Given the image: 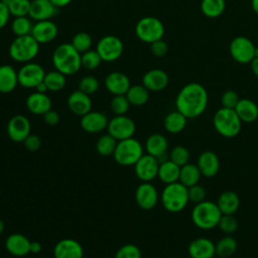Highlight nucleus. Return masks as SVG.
I'll return each instance as SVG.
<instances>
[{
  "instance_id": "nucleus-1",
  "label": "nucleus",
  "mask_w": 258,
  "mask_h": 258,
  "mask_svg": "<svg viewBox=\"0 0 258 258\" xmlns=\"http://www.w3.org/2000/svg\"><path fill=\"white\" fill-rule=\"evenodd\" d=\"M208 102L209 96L205 87L199 83H188L178 92L175 107L187 119H192L205 112Z\"/></svg>"
},
{
  "instance_id": "nucleus-2",
  "label": "nucleus",
  "mask_w": 258,
  "mask_h": 258,
  "mask_svg": "<svg viewBox=\"0 0 258 258\" xmlns=\"http://www.w3.org/2000/svg\"><path fill=\"white\" fill-rule=\"evenodd\" d=\"M52 63L64 76L75 75L82 68L81 53L71 43H61L52 52Z\"/></svg>"
},
{
  "instance_id": "nucleus-3",
  "label": "nucleus",
  "mask_w": 258,
  "mask_h": 258,
  "mask_svg": "<svg viewBox=\"0 0 258 258\" xmlns=\"http://www.w3.org/2000/svg\"><path fill=\"white\" fill-rule=\"evenodd\" d=\"M190 217L192 223L199 229L212 230L218 227L222 213L217 203L205 200L195 205Z\"/></svg>"
},
{
  "instance_id": "nucleus-4",
  "label": "nucleus",
  "mask_w": 258,
  "mask_h": 258,
  "mask_svg": "<svg viewBox=\"0 0 258 258\" xmlns=\"http://www.w3.org/2000/svg\"><path fill=\"white\" fill-rule=\"evenodd\" d=\"M215 130L223 137H236L242 129V121L234 109L220 108L213 117Z\"/></svg>"
},
{
  "instance_id": "nucleus-5",
  "label": "nucleus",
  "mask_w": 258,
  "mask_h": 258,
  "mask_svg": "<svg viewBox=\"0 0 258 258\" xmlns=\"http://www.w3.org/2000/svg\"><path fill=\"white\" fill-rule=\"evenodd\" d=\"M161 204L163 208L170 213H178L182 211L188 201L187 187L179 181L165 184L161 192Z\"/></svg>"
},
{
  "instance_id": "nucleus-6",
  "label": "nucleus",
  "mask_w": 258,
  "mask_h": 258,
  "mask_svg": "<svg viewBox=\"0 0 258 258\" xmlns=\"http://www.w3.org/2000/svg\"><path fill=\"white\" fill-rule=\"evenodd\" d=\"M39 51V43L31 36V34L16 36L10 43L8 53L9 56L17 62L26 63L31 61Z\"/></svg>"
},
{
  "instance_id": "nucleus-7",
  "label": "nucleus",
  "mask_w": 258,
  "mask_h": 258,
  "mask_svg": "<svg viewBox=\"0 0 258 258\" xmlns=\"http://www.w3.org/2000/svg\"><path fill=\"white\" fill-rule=\"evenodd\" d=\"M142 155L143 147L141 143L133 137L118 141L113 153L115 161L123 166L134 165Z\"/></svg>"
},
{
  "instance_id": "nucleus-8",
  "label": "nucleus",
  "mask_w": 258,
  "mask_h": 258,
  "mask_svg": "<svg viewBox=\"0 0 258 258\" xmlns=\"http://www.w3.org/2000/svg\"><path fill=\"white\" fill-rule=\"evenodd\" d=\"M135 33L141 41L150 44L163 37L164 26L158 18L145 16L136 23Z\"/></svg>"
},
{
  "instance_id": "nucleus-9",
  "label": "nucleus",
  "mask_w": 258,
  "mask_h": 258,
  "mask_svg": "<svg viewBox=\"0 0 258 258\" xmlns=\"http://www.w3.org/2000/svg\"><path fill=\"white\" fill-rule=\"evenodd\" d=\"M256 46L246 36H237L232 39L229 46L230 55L239 63H250L255 57Z\"/></svg>"
},
{
  "instance_id": "nucleus-10",
  "label": "nucleus",
  "mask_w": 258,
  "mask_h": 258,
  "mask_svg": "<svg viewBox=\"0 0 258 258\" xmlns=\"http://www.w3.org/2000/svg\"><path fill=\"white\" fill-rule=\"evenodd\" d=\"M45 72L43 68L36 62H26L18 70V85L26 89H35L38 84L43 82Z\"/></svg>"
},
{
  "instance_id": "nucleus-11",
  "label": "nucleus",
  "mask_w": 258,
  "mask_h": 258,
  "mask_svg": "<svg viewBox=\"0 0 258 258\" xmlns=\"http://www.w3.org/2000/svg\"><path fill=\"white\" fill-rule=\"evenodd\" d=\"M123 42L115 35H106L102 37L96 46V50L100 54L103 61L117 60L123 53Z\"/></svg>"
},
{
  "instance_id": "nucleus-12",
  "label": "nucleus",
  "mask_w": 258,
  "mask_h": 258,
  "mask_svg": "<svg viewBox=\"0 0 258 258\" xmlns=\"http://www.w3.org/2000/svg\"><path fill=\"white\" fill-rule=\"evenodd\" d=\"M135 129L134 121L126 115H116L109 121L107 126L108 134L113 136L117 141L132 137Z\"/></svg>"
},
{
  "instance_id": "nucleus-13",
  "label": "nucleus",
  "mask_w": 258,
  "mask_h": 258,
  "mask_svg": "<svg viewBox=\"0 0 258 258\" xmlns=\"http://www.w3.org/2000/svg\"><path fill=\"white\" fill-rule=\"evenodd\" d=\"M159 163L157 159L150 154H143L134 164L136 176L143 182H150L157 176Z\"/></svg>"
},
{
  "instance_id": "nucleus-14",
  "label": "nucleus",
  "mask_w": 258,
  "mask_h": 258,
  "mask_svg": "<svg viewBox=\"0 0 258 258\" xmlns=\"http://www.w3.org/2000/svg\"><path fill=\"white\" fill-rule=\"evenodd\" d=\"M30 122L28 118L23 115H15L11 117L7 123L8 137L16 143L23 142L30 134Z\"/></svg>"
},
{
  "instance_id": "nucleus-15",
  "label": "nucleus",
  "mask_w": 258,
  "mask_h": 258,
  "mask_svg": "<svg viewBox=\"0 0 258 258\" xmlns=\"http://www.w3.org/2000/svg\"><path fill=\"white\" fill-rule=\"evenodd\" d=\"M158 199L157 189L152 183L142 182L137 186L135 201L139 208L143 210H151L157 205Z\"/></svg>"
},
{
  "instance_id": "nucleus-16",
  "label": "nucleus",
  "mask_w": 258,
  "mask_h": 258,
  "mask_svg": "<svg viewBox=\"0 0 258 258\" xmlns=\"http://www.w3.org/2000/svg\"><path fill=\"white\" fill-rule=\"evenodd\" d=\"M82 245L73 238H63L53 247L54 258H83Z\"/></svg>"
},
{
  "instance_id": "nucleus-17",
  "label": "nucleus",
  "mask_w": 258,
  "mask_h": 258,
  "mask_svg": "<svg viewBox=\"0 0 258 258\" xmlns=\"http://www.w3.org/2000/svg\"><path fill=\"white\" fill-rule=\"evenodd\" d=\"M58 33L57 26L54 22L49 20L36 21L31 29V36L39 43H49L51 42Z\"/></svg>"
},
{
  "instance_id": "nucleus-18",
  "label": "nucleus",
  "mask_w": 258,
  "mask_h": 258,
  "mask_svg": "<svg viewBox=\"0 0 258 258\" xmlns=\"http://www.w3.org/2000/svg\"><path fill=\"white\" fill-rule=\"evenodd\" d=\"M108 118L104 113L98 111H90L81 117L80 125L82 129L88 133H99L107 129Z\"/></svg>"
},
{
  "instance_id": "nucleus-19",
  "label": "nucleus",
  "mask_w": 258,
  "mask_h": 258,
  "mask_svg": "<svg viewBox=\"0 0 258 258\" xmlns=\"http://www.w3.org/2000/svg\"><path fill=\"white\" fill-rule=\"evenodd\" d=\"M168 75L160 69H152L146 72L142 78V85L149 92H159L168 85Z\"/></svg>"
},
{
  "instance_id": "nucleus-20",
  "label": "nucleus",
  "mask_w": 258,
  "mask_h": 258,
  "mask_svg": "<svg viewBox=\"0 0 258 258\" xmlns=\"http://www.w3.org/2000/svg\"><path fill=\"white\" fill-rule=\"evenodd\" d=\"M190 258H213L216 255L215 244L206 237H199L192 240L187 248Z\"/></svg>"
},
{
  "instance_id": "nucleus-21",
  "label": "nucleus",
  "mask_w": 258,
  "mask_h": 258,
  "mask_svg": "<svg viewBox=\"0 0 258 258\" xmlns=\"http://www.w3.org/2000/svg\"><path fill=\"white\" fill-rule=\"evenodd\" d=\"M57 9L50 0H32L28 16L35 21L49 20L56 14Z\"/></svg>"
},
{
  "instance_id": "nucleus-22",
  "label": "nucleus",
  "mask_w": 258,
  "mask_h": 258,
  "mask_svg": "<svg viewBox=\"0 0 258 258\" xmlns=\"http://www.w3.org/2000/svg\"><path fill=\"white\" fill-rule=\"evenodd\" d=\"M30 243L24 235L14 233L6 238L5 247L9 254L16 257H23L30 253Z\"/></svg>"
},
{
  "instance_id": "nucleus-23",
  "label": "nucleus",
  "mask_w": 258,
  "mask_h": 258,
  "mask_svg": "<svg viewBox=\"0 0 258 258\" xmlns=\"http://www.w3.org/2000/svg\"><path fill=\"white\" fill-rule=\"evenodd\" d=\"M197 165L203 176L213 177L219 172L220 159L215 152L206 150L199 155Z\"/></svg>"
},
{
  "instance_id": "nucleus-24",
  "label": "nucleus",
  "mask_w": 258,
  "mask_h": 258,
  "mask_svg": "<svg viewBox=\"0 0 258 258\" xmlns=\"http://www.w3.org/2000/svg\"><path fill=\"white\" fill-rule=\"evenodd\" d=\"M129 78L121 72H112L105 79V87L112 95H125L130 88Z\"/></svg>"
},
{
  "instance_id": "nucleus-25",
  "label": "nucleus",
  "mask_w": 258,
  "mask_h": 258,
  "mask_svg": "<svg viewBox=\"0 0 258 258\" xmlns=\"http://www.w3.org/2000/svg\"><path fill=\"white\" fill-rule=\"evenodd\" d=\"M68 107L75 115L82 117L91 111L92 101L89 95L77 90L69 96Z\"/></svg>"
},
{
  "instance_id": "nucleus-26",
  "label": "nucleus",
  "mask_w": 258,
  "mask_h": 258,
  "mask_svg": "<svg viewBox=\"0 0 258 258\" xmlns=\"http://www.w3.org/2000/svg\"><path fill=\"white\" fill-rule=\"evenodd\" d=\"M51 105L50 98L43 93L34 92L26 99V107L28 111L35 115H44L51 109Z\"/></svg>"
},
{
  "instance_id": "nucleus-27",
  "label": "nucleus",
  "mask_w": 258,
  "mask_h": 258,
  "mask_svg": "<svg viewBox=\"0 0 258 258\" xmlns=\"http://www.w3.org/2000/svg\"><path fill=\"white\" fill-rule=\"evenodd\" d=\"M234 110L242 123H252L258 119V106L250 99H240Z\"/></svg>"
},
{
  "instance_id": "nucleus-28",
  "label": "nucleus",
  "mask_w": 258,
  "mask_h": 258,
  "mask_svg": "<svg viewBox=\"0 0 258 258\" xmlns=\"http://www.w3.org/2000/svg\"><path fill=\"white\" fill-rule=\"evenodd\" d=\"M18 85L17 72L10 64L0 66V93L8 94Z\"/></svg>"
},
{
  "instance_id": "nucleus-29",
  "label": "nucleus",
  "mask_w": 258,
  "mask_h": 258,
  "mask_svg": "<svg viewBox=\"0 0 258 258\" xmlns=\"http://www.w3.org/2000/svg\"><path fill=\"white\" fill-rule=\"evenodd\" d=\"M217 205L222 215H234L239 209L240 199L235 191L225 190L219 196Z\"/></svg>"
},
{
  "instance_id": "nucleus-30",
  "label": "nucleus",
  "mask_w": 258,
  "mask_h": 258,
  "mask_svg": "<svg viewBox=\"0 0 258 258\" xmlns=\"http://www.w3.org/2000/svg\"><path fill=\"white\" fill-rule=\"evenodd\" d=\"M168 143L164 135L159 133L151 134L145 141V150L147 154L154 156L155 158L167 153Z\"/></svg>"
},
{
  "instance_id": "nucleus-31",
  "label": "nucleus",
  "mask_w": 258,
  "mask_h": 258,
  "mask_svg": "<svg viewBox=\"0 0 258 258\" xmlns=\"http://www.w3.org/2000/svg\"><path fill=\"white\" fill-rule=\"evenodd\" d=\"M179 172L180 166L168 159L162 163H159L157 176L163 183L169 184L178 181Z\"/></svg>"
},
{
  "instance_id": "nucleus-32",
  "label": "nucleus",
  "mask_w": 258,
  "mask_h": 258,
  "mask_svg": "<svg viewBox=\"0 0 258 258\" xmlns=\"http://www.w3.org/2000/svg\"><path fill=\"white\" fill-rule=\"evenodd\" d=\"M187 118L179 111H172L168 113L163 121L164 129L170 134H177L181 132L186 125Z\"/></svg>"
},
{
  "instance_id": "nucleus-33",
  "label": "nucleus",
  "mask_w": 258,
  "mask_h": 258,
  "mask_svg": "<svg viewBox=\"0 0 258 258\" xmlns=\"http://www.w3.org/2000/svg\"><path fill=\"white\" fill-rule=\"evenodd\" d=\"M201 176H202V173H201L198 165L188 162V163L180 166L178 181L180 183H182L184 186L189 187L191 185L199 183Z\"/></svg>"
},
{
  "instance_id": "nucleus-34",
  "label": "nucleus",
  "mask_w": 258,
  "mask_h": 258,
  "mask_svg": "<svg viewBox=\"0 0 258 258\" xmlns=\"http://www.w3.org/2000/svg\"><path fill=\"white\" fill-rule=\"evenodd\" d=\"M237 247L238 243L236 239L231 235H226L215 244L216 255L221 258H228L235 254Z\"/></svg>"
},
{
  "instance_id": "nucleus-35",
  "label": "nucleus",
  "mask_w": 258,
  "mask_h": 258,
  "mask_svg": "<svg viewBox=\"0 0 258 258\" xmlns=\"http://www.w3.org/2000/svg\"><path fill=\"white\" fill-rule=\"evenodd\" d=\"M125 95L130 105L133 106H142L149 99V91L143 85L130 86Z\"/></svg>"
},
{
  "instance_id": "nucleus-36",
  "label": "nucleus",
  "mask_w": 258,
  "mask_h": 258,
  "mask_svg": "<svg viewBox=\"0 0 258 258\" xmlns=\"http://www.w3.org/2000/svg\"><path fill=\"white\" fill-rule=\"evenodd\" d=\"M225 9V0H202L201 2V11L209 18H217L221 16Z\"/></svg>"
},
{
  "instance_id": "nucleus-37",
  "label": "nucleus",
  "mask_w": 258,
  "mask_h": 258,
  "mask_svg": "<svg viewBox=\"0 0 258 258\" xmlns=\"http://www.w3.org/2000/svg\"><path fill=\"white\" fill-rule=\"evenodd\" d=\"M43 82L48 91L58 92L66 86V76L56 70L50 71L45 73Z\"/></svg>"
},
{
  "instance_id": "nucleus-38",
  "label": "nucleus",
  "mask_w": 258,
  "mask_h": 258,
  "mask_svg": "<svg viewBox=\"0 0 258 258\" xmlns=\"http://www.w3.org/2000/svg\"><path fill=\"white\" fill-rule=\"evenodd\" d=\"M117 142L118 141L110 134L102 135L96 143V150L102 156L113 155L117 146Z\"/></svg>"
},
{
  "instance_id": "nucleus-39",
  "label": "nucleus",
  "mask_w": 258,
  "mask_h": 258,
  "mask_svg": "<svg viewBox=\"0 0 258 258\" xmlns=\"http://www.w3.org/2000/svg\"><path fill=\"white\" fill-rule=\"evenodd\" d=\"M32 26L33 24L31 22V18L27 16L14 17L11 23V29L16 36H23V35L30 34Z\"/></svg>"
},
{
  "instance_id": "nucleus-40",
  "label": "nucleus",
  "mask_w": 258,
  "mask_h": 258,
  "mask_svg": "<svg viewBox=\"0 0 258 258\" xmlns=\"http://www.w3.org/2000/svg\"><path fill=\"white\" fill-rule=\"evenodd\" d=\"M102 61L103 60L96 49L95 50L89 49L81 54V64H82V68L86 70L93 71L97 69Z\"/></svg>"
},
{
  "instance_id": "nucleus-41",
  "label": "nucleus",
  "mask_w": 258,
  "mask_h": 258,
  "mask_svg": "<svg viewBox=\"0 0 258 258\" xmlns=\"http://www.w3.org/2000/svg\"><path fill=\"white\" fill-rule=\"evenodd\" d=\"M92 37L89 33L81 31L74 35L71 44L80 52L83 53L89 49H91L92 46Z\"/></svg>"
},
{
  "instance_id": "nucleus-42",
  "label": "nucleus",
  "mask_w": 258,
  "mask_h": 258,
  "mask_svg": "<svg viewBox=\"0 0 258 258\" xmlns=\"http://www.w3.org/2000/svg\"><path fill=\"white\" fill-rule=\"evenodd\" d=\"M168 155H169V160H171L178 166H182V165L188 163L189 157H190L188 149L182 145L174 146L170 150Z\"/></svg>"
},
{
  "instance_id": "nucleus-43",
  "label": "nucleus",
  "mask_w": 258,
  "mask_h": 258,
  "mask_svg": "<svg viewBox=\"0 0 258 258\" xmlns=\"http://www.w3.org/2000/svg\"><path fill=\"white\" fill-rule=\"evenodd\" d=\"M10 14L14 17L28 16L30 9L29 0H11L8 4Z\"/></svg>"
},
{
  "instance_id": "nucleus-44",
  "label": "nucleus",
  "mask_w": 258,
  "mask_h": 258,
  "mask_svg": "<svg viewBox=\"0 0 258 258\" xmlns=\"http://www.w3.org/2000/svg\"><path fill=\"white\" fill-rule=\"evenodd\" d=\"M110 107L115 115H125L129 110L130 103L126 95H117L111 100Z\"/></svg>"
},
{
  "instance_id": "nucleus-45",
  "label": "nucleus",
  "mask_w": 258,
  "mask_h": 258,
  "mask_svg": "<svg viewBox=\"0 0 258 258\" xmlns=\"http://www.w3.org/2000/svg\"><path fill=\"white\" fill-rule=\"evenodd\" d=\"M218 227L224 234L232 235L238 229V222L234 215H222Z\"/></svg>"
},
{
  "instance_id": "nucleus-46",
  "label": "nucleus",
  "mask_w": 258,
  "mask_h": 258,
  "mask_svg": "<svg viewBox=\"0 0 258 258\" xmlns=\"http://www.w3.org/2000/svg\"><path fill=\"white\" fill-rule=\"evenodd\" d=\"M98 89H99V81L97 80V78H95L93 76H86L81 79V81L79 83L78 90H80L83 93L90 96V95L96 93L98 91Z\"/></svg>"
},
{
  "instance_id": "nucleus-47",
  "label": "nucleus",
  "mask_w": 258,
  "mask_h": 258,
  "mask_svg": "<svg viewBox=\"0 0 258 258\" xmlns=\"http://www.w3.org/2000/svg\"><path fill=\"white\" fill-rule=\"evenodd\" d=\"M115 258H141V251L134 244H125L117 250Z\"/></svg>"
},
{
  "instance_id": "nucleus-48",
  "label": "nucleus",
  "mask_w": 258,
  "mask_h": 258,
  "mask_svg": "<svg viewBox=\"0 0 258 258\" xmlns=\"http://www.w3.org/2000/svg\"><path fill=\"white\" fill-rule=\"evenodd\" d=\"M187 196H188V201L196 205L206 200L207 192L204 186L197 183L195 185L187 187Z\"/></svg>"
},
{
  "instance_id": "nucleus-49",
  "label": "nucleus",
  "mask_w": 258,
  "mask_h": 258,
  "mask_svg": "<svg viewBox=\"0 0 258 258\" xmlns=\"http://www.w3.org/2000/svg\"><path fill=\"white\" fill-rule=\"evenodd\" d=\"M239 100H240V98H239L238 94L233 90H227L221 96L222 107L227 108V109H235Z\"/></svg>"
},
{
  "instance_id": "nucleus-50",
  "label": "nucleus",
  "mask_w": 258,
  "mask_h": 258,
  "mask_svg": "<svg viewBox=\"0 0 258 258\" xmlns=\"http://www.w3.org/2000/svg\"><path fill=\"white\" fill-rule=\"evenodd\" d=\"M150 51L156 57L164 56L168 51L167 43L161 38L152 43H150Z\"/></svg>"
},
{
  "instance_id": "nucleus-51",
  "label": "nucleus",
  "mask_w": 258,
  "mask_h": 258,
  "mask_svg": "<svg viewBox=\"0 0 258 258\" xmlns=\"http://www.w3.org/2000/svg\"><path fill=\"white\" fill-rule=\"evenodd\" d=\"M24 147L28 150V151H37L40 148L41 145V140L40 138L35 135V134H29L25 140L23 141Z\"/></svg>"
},
{
  "instance_id": "nucleus-52",
  "label": "nucleus",
  "mask_w": 258,
  "mask_h": 258,
  "mask_svg": "<svg viewBox=\"0 0 258 258\" xmlns=\"http://www.w3.org/2000/svg\"><path fill=\"white\" fill-rule=\"evenodd\" d=\"M10 15L11 14H10L8 5H6L0 0V29L3 28L8 23Z\"/></svg>"
},
{
  "instance_id": "nucleus-53",
  "label": "nucleus",
  "mask_w": 258,
  "mask_h": 258,
  "mask_svg": "<svg viewBox=\"0 0 258 258\" xmlns=\"http://www.w3.org/2000/svg\"><path fill=\"white\" fill-rule=\"evenodd\" d=\"M44 122L49 126H54L59 122V115L56 111L50 109L43 115Z\"/></svg>"
},
{
  "instance_id": "nucleus-54",
  "label": "nucleus",
  "mask_w": 258,
  "mask_h": 258,
  "mask_svg": "<svg viewBox=\"0 0 258 258\" xmlns=\"http://www.w3.org/2000/svg\"><path fill=\"white\" fill-rule=\"evenodd\" d=\"M42 249V246L39 242H31L30 243V253L38 254Z\"/></svg>"
},
{
  "instance_id": "nucleus-55",
  "label": "nucleus",
  "mask_w": 258,
  "mask_h": 258,
  "mask_svg": "<svg viewBox=\"0 0 258 258\" xmlns=\"http://www.w3.org/2000/svg\"><path fill=\"white\" fill-rule=\"evenodd\" d=\"M250 67H251V71L254 74V76L258 78V56H256L252 59V61L250 62Z\"/></svg>"
},
{
  "instance_id": "nucleus-56",
  "label": "nucleus",
  "mask_w": 258,
  "mask_h": 258,
  "mask_svg": "<svg viewBox=\"0 0 258 258\" xmlns=\"http://www.w3.org/2000/svg\"><path fill=\"white\" fill-rule=\"evenodd\" d=\"M73 0H50V2L56 7V8H61L70 4Z\"/></svg>"
},
{
  "instance_id": "nucleus-57",
  "label": "nucleus",
  "mask_w": 258,
  "mask_h": 258,
  "mask_svg": "<svg viewBox=\"0 0 258 258\" xmlns=\"http://www.w3.org/2000/svg\"><path fill=\"white\" fill-rule=\"evenodd\" d=\"M35 90H36V92H38V93H43V94H45V93L48 91L47 88H46V86H45V84H44V82H41L40 84H38V85L36 86Z\"/></svg>"
},
{
  "instance_id": "nucleus-58",
  "label": "nucleus",
  "mask_w": 258,
  "mask_h": 258,
  "mask_svg": "<svg viewBox=\"0 0 258 258\" xmlns=\"http://www.w3.org/2000/svg\"><path fill=\"white\" fill-rule=\"evenodd\" d=\"M251 7L253 11L258 15V0H251Z\"/></svg>"
},
{
  "instance_id": "nucleus-59",
  "label": "nucleus",
  "mask_w": 258,
  "mask_h": 258,
  "mask_svg": "<svg viewBox=\"0 0 258 258\" xmlns=\"http://www.w3.org/2000/svg\"><path fill=\"white\" fill-rule=\"evenodd\" d=\"M4 223H3V221L0 219V235L3 233V231H4Z\"/></svg>"
},
{
  "instance_id": "nucleus-60",
  "label": "nucleus",
  "mask_w": 258,
  "mask_h": 258,
  "mask_svg": "<svg viewBox=\"0 0 258 258\" xmlns=\"http://www.w3.org/2000/svg\"><path fill=\"white\" fill-rule=\"evenodd\" d=\"M256 56H258V47L255 48V57H256Z\"/></svg>"
}]
</instances>
